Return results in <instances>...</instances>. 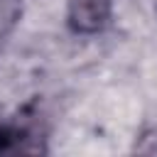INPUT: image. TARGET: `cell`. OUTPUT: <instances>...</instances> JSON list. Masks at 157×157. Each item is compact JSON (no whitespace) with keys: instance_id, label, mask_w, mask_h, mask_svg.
<instances>
[{"instance_id":"obj_1","label":"cell","mask_w":157,"mask_h":157,"mask_svg":"<svg viewBox=\"0 0 157 157\" xmlns=\"http://www.w3.org/2000/svg\"><path fill=\"white\" fill-rule=\"evenodd\" d=\"M110 0H69L66 22L76 34H96L110 20Z\"/></svg>"},{"instance_id":"obj_2","label":"cell","mask_w":157,"mask_h":157,"mask_svg":"<svg viewBox=\"0 0 157 157\" xmlns=\"http://www.w3.org/2000/svg\"><path fill=\"white\" fill-rule=\"evenodd\" d=\"M44 130L37 123H29L27 118L17 123L0 125V152L15 155V152H44Z\"/></svg>"},{"instance_id":"obj_3","label":"cell","mask_w":157,"mask_h":157,"mask_svg":"<svg viewBox=\"0 0 157 157\" xmlns=\"http://www.w3.org/2000/svg\"><path fill=\"white\" fill-rule=\"evenodd\" d=\"M22 15V0H0V44L12 34Z\"/></svg>"}]
</instances>
